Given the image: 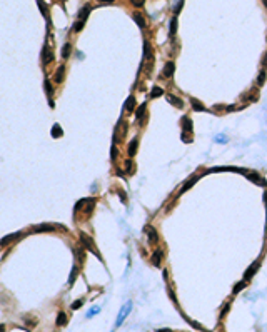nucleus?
I'll list each match as a JSON object with an SVG mask.
<instances>
[{"mask_svg": "<svg viewBox=\"0 0 267 332\" xmlns=\"http://www.w3.org/2000/svg\"><path fill=\"white\" fill-rule=\"evenodd\" d=\"M79 237H80V242L84 244V245L87 247V249L90 250V252H94L95 255H97L99 259H100V254H99V250H97V249H95V247H94V242H92V239L88 237V235L85 234V232H79Z\"/></svg>", "mask_w": 267, "mask_h": 332, "instance_id": "nucleus-1", "label": "nucleus"}, {"mask_svg": "<svg viewBox=\"0 0 267 332\" xmlns=\"http://www.w3.org/2000/svg\"><path fill=\"white\" fill-rule=\"evenodd\" d=\"M130 309H132V302H127L125 305L122 307V309H120V312H119V316H117V326H120V324L124 322V320H125V317L129 316L130 314Z\"/></svg>", "mask_w": 267, "mask_h": 332, "instance_id": "nucleus-2", "label": "nucleus"}, {"mask_svg": "<svg viewBox=\"0 0 267 332\" xmlns=\"http://www.w3.org/2000/svg\"><path fill=\"white\" fill-rule=\"evenodd\" d=\"M53 60V54L52 50L49 47H44V54H42V62H44V65H49Z\"/></svg>", "mask_w": 267, "mask_h": 332, "instance_id": "nucleus-3", "label": "nucleus"}, {"mask_svg": "<svg viewBox=\"0 0 267 332\" xmlns=\"http://www.w3.org/2000/svg\"><path fill=\"white\" fill-rule=\"evenodd\" d=\"M174 69H175V65H174V62H167V63H165V67H164V72H162V75L165 77V79H169V77H172V73H174Z\"/></svg>", "mask_w": 267, "mask_h": 332, "instance_id": "nucleus-4", "label": "nucleus"}, {"mask_svg": "<svg viewBox=\"0 0 267 332\" xmlns=\"http://www.w3.org/2000/svg\"><path fill=\"white\" fill-rule=\"evenodd\" d=\"M145 232L149 234V239H150L152 244H155L159 241V235H157V232H155V229L152 227V225H147V227H145Z\"/></svg>", "mask_w": 267, "mask_h": 332, "instance_id": "nucleus-5", "label": "nucleus"}, {"mask_svg": "<svg viewBox=\"0 0 267 332\" xmlns=\"http://www.w3.org/2000/svg\"><path fill=\"white\" fill-rule=\"evenodd\" d=\"M53 229L55 227L52 224H40V225H35L34 227V232H52Z\"/></svg>", "mask_w": 267, "mask_h": 332, "instance_id": "nucleus-6", "label": "nucleus"}, {"mask_svg": "<svg viewBox=\"0 0 267 332\" xmlns=\"http://www.w3.org/2000/svg\"><path fill=\"white\" fill-rule=\"evenodd\" d=\"M144 52H145V59L149 60V63L152 65V60H154V54H152V47L149 42H145L144 44Z\"/></svg>", "mask_w": 267, "mask_h": 332, "instance_id": "nucleus-7", "label": "nucleus"}, {"mask_svg": "<svg viewBox=\"0 0 267 332\" xmlns=\"http://www.w3.org/2000/svg\"><path fill=\"white\" fill-rule=\"evenodd\" d=\"M257 269H259V262H254V264H252V266L249 267L247 270H245V274H244V279H251L252 275H254L255 272H257Z\"/></svg>", "mask_w": 267, "mask_h": 332, "instance_id": "nucleus-8", "label": "nucleus"}, {"mask_svg": "<svg viewBox=\"0 0 267 332\" xmlns=\"http://www.w3.org/2000/svg\"><path fill=\"white\" fill-rule=\"evenodd\" d=\"M63 73H65V67H63V65H60L59 69H57V72H55V77H53V80L60 84V82L63 80Z\"/></svg>", "mask_w": 267, "mask_h": 332, "instance_id": "nucleus-9", "label": "nucleus"}, {"mask_svg": "<svg viewBox=\"0 0 267 332\" xmlns=\"http://www.w3.org/2000/svg\"><path fill=\"white\" fill-rule=\"evenodd\" d=\"M167 102H169V104H174V105H177V107H179V109H182V107H184V102L180 100V98L174 97V95H167Z\"/></svg>", "mask_w": 267, "mask_h": 332, "instance_id": "nucleus-10", "label": "nucleus"}, {"mask_svg": "<svg viewBox=\"0 0 267 332\" xmlns=\"http://www.w3.org/2000/svg\"><path fill=\"white\" fill-rule=\"evenodd\" d=\"M125 110L127 112H134V109H135V98H134V95H130L129 98H127V102H125Z\"/></svg>", "mask_w": 267, "mask_h": 332, "instance_id": "nucleus-11", "label": "nucleus"}, {"mask_svg": "<svg viewBox=\"0 0 267 332\" xmlns=\"http://www.w3.org/2000/svg\"><path fill=\"white\" fill-rule=\"evenodd\" d=\"M190 104H192V109L197 110V112H204L205 110V107L202 105V102H199L197 98H190Z\"/></svg>", "mask_w": 267, "mask_h": 332, "instance_id": "nucleus-12", "label": "nucleus"}, {"mask_svg": "<svg viewBox=\"0 0 267 332\" xmlns=\"http://www.w3.org/2000/svg\"><path fill=\"white\" fill-rule=\"evenodd\" d=\"M132 17H134V20H135V22H137V25L140 27V29H145V20H144V17H142V13L135 12Z\"/></svg>", "mask_w": 267, "mask_h": 332, "instance_id": "nucleus-13", "label": "nucleus"}, {"mask_svg": "<svg viewBox=\"0 0 267 332\" xmlns=\"http://www.w3.org/2000/svg\"><path fill=\"white\" fill-rule=\"evenodd\" d=\"M20 235H22V234H20V232H15V234H10V235H7V237H3V241H2V245L5 247V245H7V244H9V242H12V241H15V239H19Z\"/></svg>", "mask_w": 267, "mask_h": 332, "instance_id": "nucleus-14", "label": "nucleus"}, {"mask_svg": "<svg viewBox=\"0 0 267 332\" xmlns=\"http://www.w3.org/2000/svg\"><path fill=\"white\" fill-rule=\"evenodd\" d=\"M162 257H164L162 250H155L154 255H152V264H154V266H160V260H162Z\"/></svg>", "mask_w": 267, "mask_h": 332, "instance_id": "nucleus-15", "label": "nucleus"}, {"mask_svg": "<svg viewBox=\"0 0 267 332\" xmlns=\"http://www.w3.org/2000/svg\"><path fill=\"white\" fill-rule=\"evenodd\" d=\"M247 177L251 179V180H254L255 184H259V185H262V187L265 185V180H264V179H261V177H259L257 174H247Z\"/></svg>", "mask_w": 267, "mask_h": 332, "instance_id": "nucleus-16", "label": "nucleus"}, {"mask_svg": "<svg viewBox=\"0 0 267 332\" xmlns=\"http://www.w3.org/2000/svg\"><path fill=\"white\" fill-rule=\"evenodd\" d=\"M62 127L59 125V123H55V125L52 127V137H55V139H59V137H62Z\"/></svg>", "mask_w": 267, "mask_h": 332, "instance_id": "nucleus-17", "label": "nucleus"}, {"mask_svg": "<svg viewBox=\"0 0 267 332\" xmlns=\"http://www.w3.org/2000/svg\"><path fill=\"white\" fill-rule=\"evenodd\" d=\"M37 5H38V9L42 10V13H44V17L49 20V10H47V5L44 3V0H37Z\"/></svg>", "mask_w": 267, "mask_h": 332, "instance_id": "nucleus-18", "label": "nucleus"}, {"mask_svg": "<svg viewBox=\"0 0 267 332\" xmlns=\"http://www.w3.org/2000/svg\"><path fill=\"white\" fill-rule=\"evenodd\" d=\"M137 145H139L137 139H134L132 142L129 144V155H135V154H137Z\"/></svg>", "mask_w": 267, "mask_h": 332, "instance_id": "nucleus-19", "label": "nucleus"}, {"mask_svg": "<svg viewBox=\"0 0 267 332\" xmlns=\"http://www.w3.org/2000/svg\"><path fill=\"white\" fill-rule=\"evenodd\" d=\"M88 12H90V5H85L84 9L80 10V13H79V19H80V20H84V22H85V19H87Z\"/></svg>", "mask_w": 267, "mask_h": 332, "instance_id": "nucleus-20", "label": "nucleus"}, {"mask_svg": "<svg viewBox=\"0 0 267 332\" xmlns=\"http://www.w3.org/2000/svg\"><path fill=\"white\" fill-rule=\"evenodd\" d=\"M197 179H199V177H192V179H190V180H189V182H186V184H184V187H182V190H180V194H182V192H186L187 189H190V187L194 185L195 182H197Z\"/></svg>", "mask_w": 267, "mask_h": 332, "instance_id": "nucleus-21", "label": "nucleus"}, {"mask_svg": "<svg viewBox=\"0 0 267 332\" xmlns=\"http://www.w3.org/2000/svg\"><path fill=\"white\" fill-rule=\"evenodd\" d=\"M182 125H184V129H186V130L192 132V120H190L189 117H184V119H182Z\"/></svg>", "mask_w": 267, "mask_h": 332, "instance_id": "nucleus-22", "label": "nucleus"}, {"mask_svg": "<svg viewBox=\"0 0 267 332\" xmlns=\"http://www.w3.org/2000/svg\"><path fill=\"white\" fill-rule=\"evenodd\" d=\"M70 50H72V47H70V44H65V45H63V47H62V57H63V59H67V57H69V55H70Z\"/></svg>", "mask_w": 267, "mask_h": 332, "instance_id": "nucleus-23", "label": "nucleus"}, {"mask_svg": "<svg viewBox=\"0 0 267 332\" xmlns=\"http://www.w3.org/2000/svg\"><path fill=\"white\" fill-rule=\"evenodd\" d=\"M65 322H67V316L63 312H60L59 317H57V326H63Z\"/></svg>", "mask_w": 267, "mask_h": 332, "instance_id": "nucleus-24", "label": "nucleus"}, {"mask_svg": "<svg viewBox=\"0 0 267 332\" xmlns=\"http://www.w3.org/2000/svg\"><path fill=\"white\" fill-rule=\"evenodd\" d=\"M164 94V90L160 89V87H154V89H152V94H150V97L152 98H155V97H160V95Z\"/></svg>", "mask_w": 267, "mask_h": 332, "instance_id": "nucleus-25", "label": "nucleus"}, {"mask_svg": "<svg viewBox=\"0 0 267 332\" xmlns=\"http://www.w3.org/2000/svg\"><path fill=\"white\" fill-rule=\"evenodd\" d=\"M145 107H147V105L142 104L140 107L137 109V112H135V117H137V119H142V115H144V112H145Z\"/></svg>", "mask_w": 267, "mask_h": 332, "instance_id": "nucleus-26", "label": "nucleus"}, {"mask_svg": "<svg viewBox=\"0 0 267 332\" xmlns=\"http://www.w3.org/2000/svg\"><path fill=\"white\" fill-rule=\"evenodd\" d=\"M265 84V72L262 70L261 73H259V77H257V85H264Z\"/></svg>", "mask_w": 267, "mask_h": 332, "instance_id": "nucleus-27", "label": "nucleus"}, {"mask_svg": "<svg viewBox=\"0 0 267 332\" xmlns=\"http://www.w3.org/2000/svg\"><path fill=\"white\" fill-rule=\"evenodd\" d=\"M245 285H247V282H239V284H236V287H234V294H237L239 291H242Z\"/></svg>", "mask_w": 267, "mask_h": 332, "instance_id": "nucleus-28", "label": "nucleus"}, {"mask_svg": "<svg viewBox=\"0 0 267 332\" xmlns=\"http://www.w3.org/2000/svg\"><path fill=\"white\" fill-rule=\"evenodd\" d=\"M177 32V19L174 17L172 22H170V34H175Z\"/></svg>", "mask_w": 267, "mask_h": 332, "instance_id": "nucleus-29", "label": "nucleus"}, {"mask_svg": "<svg viewBox=\"0 0 267 332\" xmlns=\"http://www.w3.org/2000/svg\"><path fill=\"white\" fill-rule=\"evenodd\" d=\"M100 312V307H95V309H92V310H88L87 312V317H92V316H97V314Z\"/></svg>", "mask_w": 267, "mask_h": 332, "instance_id": "nucleus-30", "label": "nucleus"}, {"mask_svg": "<svg viewBox=\"0 0 267 332\" xmlns=\"http://www.w3.org/2000/svg\"><path fill=\"white\" fill-rule=\"evenodd\" d=\"M130 3H132L134 7H144L145 0H130Z\"/></svg>", "mask_w": 267, "mask_h": 332, "instance_id": "nucleus-31", "label": "nucleus"}, {"mask_svg": "<svg viewBox=\"0 0 267 332\" xmlns=\"http://www.w3.org/2000/svg\"><path fill=\"white\" fill-rule=\"evenodd\" d=\"M82 304H84V301H82V299H79V301H75V302L72 304V309H74V310L80 309V307H82Z\"/></svg>", "mask_w": 267, "mask_h": 332, "instance_id": "nucleus-32", "label": "nucleus"}, {"mask_svg": "<svg viewBox=\"0 0 267 332\" xmlns=\"http://www.w3.org/2000/svg\"><path fill=\"white\" fill-rule=\"evenodd\" d=\"M45 90H47V94H49V95H52V94H53L52 85H50V80H45Z\"/></svg>", "mask_w": 267, "mask_h": 332, "instance_id": "nucleus-33", "label": "nucleus"}, {"mask_svg": "<svg viewBox=\"0 0 267 332\" xmlns=\"http://www.w3.org/2000/svg\"><path fill=\"white\" fill-rule=\"evenodd\" d=\"M82 27H84V20H80V22H77L75 25H74V30H75V32H80V30H82Z\"/></svg>", "mask_w": 267, "mask_h": 332, "instance_id": "nucleus-34", "label": "nucleus"}, {"mask_svg": "<svg viewBox=\"0 0 267 332\" xmlns=\"http://www.w3.org/2000/svg\"><path fill=\"white\" fill-rule=\"evenodd\" d=\"M125 170H127V174L132 172V160H125Z\"/></svg>", "mask_w": 267, "mask_h": 332, "instance_id": "nucleus-35", "label": "nucleus"}, {"mask_svg": "<svg viewBox=\"0 0 267 332\" xmlns=\"http://www.w3.org/2000/svg\"><path fill=\"white\" fill-rule=\"evenodd\" d=\"M75 275H77V267H74V269H72V274H70V280H69L70 284L75 280Z\"/></svg>", "mask_w": 267, "mask_h": 332, "instance_id": "nucleus-36", "label": "nucleus"}, {"mask_svg": "<svg viewBox=\"0 0 267 332\" xmlns=\"http://www.w3.org/2000/svg\"><path fill=\"white\" fill-rule=\"evenodd\" d=\"M119 197L122 199L124 204H127V195H125V192H124V190H119Z\"/></svg>", "mask_w": 267, "mask_h": 332, "instance_id": "nucleus-37", "label": "nucleus"}, {"mask_svg": "<svg viewBox=\"0 0 267 332\" xmlns=\"http://www.w3.org/2000/svg\"><path fill=\"white\" fill-rule=\"evenodd\" d=\"M215 142H227V137H224V135H217V137H215Z\"/></svg>", "mask_w": 267, "mask_h": 332, "instance_id": "nucleus-38", "label": "nucleus"}, {"mask_svg": "<svg viewBox=\"0 0 267 332\" xmlns=\"http://www.w3.org/2000/svg\"><path fill=\"white\" fill-rule=\"evenodd\" d=\"M77 257L80 260H84V249H77Z\"/></svg>", "mask_w": 267, "mask_h": 332, "instance_id": "nucleus-39", "label": "nucleus"}, {"mask_svg": "<svg viewBox=\"0 0 267 332\" xmlns=\"http://www.w3.org/2000/svg\"><path fill=\"white\" fill-rule=\"evenodd\" d=\"M117 157V147H114L112 149V159H115Z\"/></svg>", "mask_w": 267, "mask_h": 332, "instance_id": "nucleus-40", "label": "nucleus"}, {"mask_svg": "<svg viewBox=\"0 0 267 332\" xmlns=\"http://www.w3.org/2000/svg\"><path fill=\"white\" fill-rule=\"evenodd\" d=\"M97 2H99V3H112L114 0H97Z\"/></svg>", "mask_w": 267, "mask_h": 332, "instance_id": "nucleus-41", "label": "nucleus"}, {"mask_svg": "<svg viewBox=\"0 0 267 332\" xmlns=\"http://www.w3.org/2000/svg\"><path fill=\"white\" fill-rule=\"evenodd\" d=\"M262 63H264V65H265V63H267V55H265V57H264V60H262Z\"/></svg>", "mask_w": 267, "mask_h": 332, "instance_id": "nucleus-42", "label": "nucleus"}, {"mask_svg": "<svg viewBox=\"0 0 267 332\" xmlns=\"http://www.w3.org/2000/svg\"><path fill=\"white\" fill-rule=\"evenodd\" d=\"M264 199H265V204H267V192L264 194Z\"/></svg>", "mask_w": 267, "mask_h": 332, "instance_id": "nucleus-43", "label": "nucleus"}, {"mask_svg": "<svg viewBox=\"0 0 267 332\" xmlns=\"http://www.w3.org/2000/svg\"><path fill=\"white\" fill-rule=\"evenodd\" d=\"M262 3H264V5L267 7V0H262Z\"/></svg>", "mask_w": 267, "mask_h": 332, "instance_id": "nucleus-44", "label": "nucleus"}, {"mask_svg": "<svg viewBox=\"0 0 267 332\" xmlns=\"http://www.w3.org/2000/svg\"><path fill=\"white\" fill-rule=\"evenodd\" d=\"M59 2H63V0H59Z\"/></svg>", "mask_w": 267, "mask_h": 332, "instance_id": "nucleus-45", "label": "nucleus"}]
</instances>
